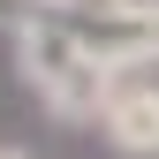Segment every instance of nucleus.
Here are the masks:
<instances>
[{"instance_id":"7ed1b4c3","label":"nucleus","mask_w":159,"mask_h":159,"mask_svg":"<svg viewBox=\"0 0 159 159\" xmlns=\"http://www.w3.org/2000/svg\"><path fill=\"white\" fill-rule=\"evenodd\" d=\"M23 8L53 15V23H114V15H136L144 0H23Z\"/></svg>"},{"instance_id":"f03ea898","label":"nucleus","mask_w":159,"mask_h":159,"mask_svg":"<svg viewBox=\"0 0 159 159\" xmlns=\"http://www.w3.org/2000/svg\"><path fill=\"white\" fill-rule=\"evenodd\" d=\"M98 136L121 159H159V84L129 76V84L106 98V114H98Z\"/></svg>"},{"instance_id":"20e7f679","label":"nucleus","mask_w":159,"mask_h":159,"mask_svg":"<svg viewBox=\"0 0 159 159\" xmlns=\"http://www.w3.org/2000/svg\"><path fill=\"white\" fill-rule=\"evenodd\" d=\"M15 15H23V0H0V30H15Z\"/></svg>"},{"instance_id":"f257e3e1","label":"nucleus","mask_w":159,"mask_h":159,"mask_svg":"<svg viewBox=\"0 0 159 159\" xmlns=\"http://www.w3.org/2000/svg\"><path fill=\"white\" fill-rule=\"evenodd\" d=\"M15 68H23V84L38 91V106L53 114V121H98L106 114V98L121 91L106 68L84 53V38H76L68 23H53V15H38V8H23L15 15Z\"/></svg>"},{"instance_id":"39448f33","label":"nucleus","mask_w":159,"mask_h":159,"mask_svg":"<svg viewBox=\"0 0 159 159\" xmlns=\"http://www.w3.org/2000/svg\"><path fill=\"white\" fill-rule=\"evenodd\" d=\"M0 159H30V152H15V144H0Z\"/></svg>"}]
</instances>
